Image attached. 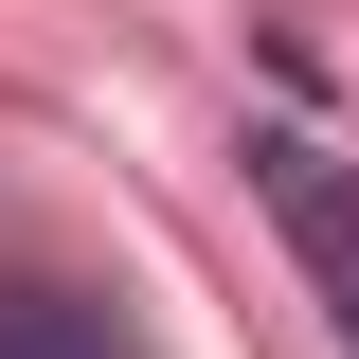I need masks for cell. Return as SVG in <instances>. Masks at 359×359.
I'll return each instance as SVG.
<instances>
[{"mask_svg":"<svg viewBox=\"0 0 359 359\" xmlns=\"http://www.w3.org/2000/svg\"><path fill=\"white\" fill-rule=\"evenodd\" d=\"M252 180H269V216H287L306 287L341 306V341H359V162H323L306 126H269V144H252Z\"/></svg>","mask_w":359,"mask_h":359,"instance_id":"obj_1","label":"cell"},{"mask_svg":"<svg viewBox=\"0 0 359 359\" xmlns=\"http://www.w3.org/2000/svg\"><path fill=\"white\" fill-rule=\"evenodd\" d=\"M0 359H144L108 323V287H54V269H0Z\"/></svg>","mask_w":359,"mask_h":359,"instance_id":"obj_2","label":"cell"}]
</instances>
